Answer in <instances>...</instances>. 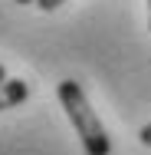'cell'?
I'll return each instance as SVG.
<instances>
[{"mask_svg": "<svg viewBox=\"0 0 151 155\" xmlns=\"http://www.w3.org/2000/svg\"><path fill=\"white\" fill-rule=\"evenodd\" d=\"M56 96H59V102H62V109H66V116H69V122H72V129H76L86 155H109L112 152V139H109L102 119L95 116L86 89L76 79H62L59 86H56Z\"/></svg>", "mask_w": 151, "mask_h": 155, "instance_id": "obj_1", "label": "cell"}, {"mask_svg": "<svg viewBox=\"0 0 151 155\" xmlns=\"http://www.w3.org/2000/svg\"><path fill=\"white\" fill-rule=\"evenodd\" d=\"M27 96H30V86H27L23 79H3V83H0V112L27 102Z\"/></svg>", "mask_w": 151, "mask_h": 155, "instance_id": "obj_2", "label": "cell"}, {"mask_svg": "<svg viewBox=\"0 0 151 155\" xmlns=\"http://www.w3.org/2000/svg\"><path fill=\"white\" fill-rule=\"evenodd\" d=\"M62 3H66V0H36V7H39V10H46V13H53V10H59Z\"/></svg>", "mask_w": 151, "mask_h": 155, "instance_id": "obj_3", "label": "cell"}, {"mask_svg": "<svg viewBox=\"0 0 151 155\" xmlns=\"http://www.w3.org/2000/svg\"><path fill=\"white\" fill-rule=\"evenodd\" d=\"M138 139H141V145H148V149H151V122H148V125H141Z\"/></svg>", "mask_w": 151, "mask_h": 155, "instance_id": "obj_4", "label": "cell"}, {"mask_svg": "<svg viewBox=\"0 0 151 155\" xmlns=\"http://www.w3.org/2000/svg\"><path fill=\"white\" fill-rule=\"evenodd\" d=\"M3 79H7V69H3V63H0V83H3Z\"/></svg>", "mask_w": 151, "mask_h": 155, "instance_id": "obj_5", "label": "cell"}, {"mask_svg": "<svg viewBox=\"0 0 151 155\" xmlns=\"http://www.w3.org/2000/svg\"><path fill=\"white\" fill-rule=\"evenodd\" d=\"M13 3H23V7H30V3H36V0H13Z\"/></svg>", "mask_w": 151, "mask_h": 155, "instance_id": "obj_6", "label": "cell"}, {"mask_svg": "<svg viewBox=\"0 0 151 155\" xmlns=\"http://www.w3.org/2000/svg\"><path fill=\"white\" fill-rule=\"evenodd\" d=\"M148 27H151V0H148Z\"/></svg>", "mask_w": 151, "mask_h": 155, "instance_id": "obj_7", "label": "cell"}]
</instances>
